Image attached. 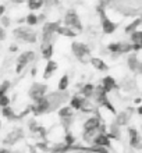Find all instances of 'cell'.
I'll use <instances>...</instances> for the list:
<instances>
[{
    "label": "cell",
    "instance_id": "obj_55",
    "mask_svg": "<svg viewBox=\"0 0 142 153\" xmlns=\"http://www.w3.org/2000/svg\"><path fill=\"white\" fill-rule=\"evenodd\" d=\"M31 75H32V76L36 75V68H35V67H33V68L31 70Z\"/></svg>",
    "mask_w": 142,
    "mask_h": 153
},
{
    "label": "cell",
    "instance_id": "obj_56",
    "mask_svg": "<svg viewBox=\"0 0 142 153\" xmlns=\"http://www.w3.org/2000/svg\"><path fill=\"white\" fill-rule=\"evenodd\" d=\"M0 129H1V120H0Z\"/></svg>",
    "mask_w": 142,
    "mask_h": 153
},
{
    "label": "cell",
    "instance_id": "obj_19",
    "mask_svg": "<svg viewBox=\"0 0 142 153\" xmlns=\"http://www.w3.org/2000/svg\"><path fill=\"white\" fill-rule=\"evenodd\" d=\"M114 116H116V118H114V124L117 125V127H124V125H128L131 116L127 113V111H120V113H116Z\"/></svg>",
    "mask_w": 142,
    "mask_h": 153
},
{
    "label": "cell",
    "instance_id": "obj_44",
    "mask_svg": "<svg viewBox=\"0 0 142 153\" xmlns=\"http://www.w3.org/2000/svg\"><path fill=\"white\" fill-rule=\"evenodd\" d=\"M54 4H57V0H43V6L46 7H52Z\"/></svg>",
    "mask_w": 142,
    "mask_h": 153
},
{
    "label": "cell",
    "instance_id": "obj_32",
    "mask_svg": "<svg viewBox=\"0 0 142 153\" xmlns=\"http://www.w3.org/2000/svg\"><path fill=\"white\" fill-rule=\"evenodd\" d=\"M68 85H70V76L67 75V74H64V75L59 79L57 91H68Z\"/></svg>",
    "mask_w": 142,
    "mask_h": 153
},
{
    "label": "cell",
    "instance_id": "obj_23",
    "mask_svg": "<svg viewBox=\"0 0 142 153\" xmlns=\"http://www.w3.org/2000/svg\"><path fill=\"white\" fill-rule=\"evenodd\" d=\"M81 95L84 99H88L89 100L91 97L94 96V91H95V85L92 84V82H86V84H84L81 86Z\"/></svg>",
    "mask_w": 142,
    "mask_h": 153
},
{
    "label": "cell",
    "instance_id": "obj_18",
    "mask_svg": "<svg viewBox=\"0 0 142 153\" xmlns=\"http://www.w3.org/2000/svg\"><path fill=\"white\" fill-rule=\"evenodd\" d=\"M89 63H91V65H92L95 70H97V71H102V73H105V71H107V70H109V65H107V63H106L105 60H102L100 57H91V59H89Z\"/></svg>",
    "mask_w": 142,
    "mask_h": 153
},
{
    "label": "cell",
    "instance_id": "obj_6",
    "mask_svg": "<svg viewBox=\"0 0 142 153\" xmlns=\"http://www.w3.org/2000/svg\"><path fill=\"white\" fill-rule=\"evenodd\" d=\"M59 25H60V21H49V22L43 24L42 32H41L42 33V45L41 46L53 43V39H54V35H56V29Z\"/></svg>",
    "mask_w": 142,
    "mask_h": 153
},
{
    "label": "cell",
    "instance_id": "obj_28",
    "mask_svg": "<svg viewBox=\"0 0 142 153\" xmlns=\"http://www.w3.org/2000/svg\"><path fill=\"white\" fill-rule=\"evenodd\" d=\"M106 135L109 137V139L112 141V139H120L121 138V132H120V127H117V125L114 124H112L109 127V131L106 132Z\"/></svg>",
    "mask_w": 142,
    "mask_h": 153
},
{
    "label": "cell",
    "instance_id": "obj_33",
    "mask_svg": "<svg viewBox=\"0 0 142 153\" xmlns=\"http://www.w3.org/2000/svg\"><path fill=\"white\" fill-rule=\"evenodd\" d=\"M75 142H77V138L74 135L71 131H65L64 134V138H63V143L67 146H74L75 145Z\"/></svg>",
    "mask_w": 142,
    "mask_h": 153
},
{
    "label": "cell",
    "instance_id": "obj_30",
    "mask_svg": "<svg viewBox=\"0 0 142 153\" xmlns=\"http://www.w3.org/2000/svg\"><path fill=\"white\" fill-rule=\"evenodd\" d=\"M1 114H3V117H6L7 120H18V116H17L16 111H14L13 107H10V106L1 107Z\"/></svg>",
    "mask_w": 142,
    "mask_h": 153
},
{
    "label": "cell",
    "instance_id": "obj_21",
    "mask_svg": "<svg viewBox=\"0 0 142 153\" xmlns=\"http://www.w3.org/2000/svg\"><path fill=\"white\" fill-rule=\"evenodd\" d=\"M84 97L80 96V95H74V96L70 97V107L73 109V111H80L82 107V103H84Z\"/></svg>",
    "mask_w": 142,
    "mask_h": 153
},
{
    "label": "cell",
    "instance_id": "obj_20",
    "mask_svg": "<svg viewBox=\"0 0 142 153\" xmlns=\"http://www.w3.org/2000/svg\"><path fill=\"white\" fill-rule=\"evenodd\" d=\"M31 31H32V29L29 28V27H17L16 29H13V35H14V38H16L17 40H22V42H24V39L27 38V35H28Z\"/></svg>",
    "mask_w": 142,
    "mask_h": 153
},
{
    "label": "cell",
    "instance_id": "obj_10",
    "mask_svg": "<svg viewBox=\"0 0 142 153\" xmlns=\"http://www.w3.org/2000/svg\"><path fill=\"white\" fill-rule=\"evenodd\" d=\"M48 91H49V88L46 84H43V82H33L28 91V96L31 100L35 102L45 96L46 93H48Z\"/></svg>",
    "mask_w": 142,
    "mask_h": 153
},
{
    "label": "cell",
    "instance_id": "obj_48",
    "mask_svg": "<svg viewBox=\"0 0 142 153\" xmlns=\"http://www.w3.org/2000/svg\"><path fill=\"white\" fill-rule=\"evenodd\" d=\"M121 0H106L105 3L106 4H116V3H120Z\"/></svg>",
    "mask_w": 142,
    "mask_h": 153
},
{
    "label": "cell",
    "instance_id": "obj_29",
    "mask_svg": "<svg viewBox=\"0 0 142 153\" xmlns=\"http://www.w3.org/2000/svg\"><path fill=\"white\" fill-rule=\"evenodd\" d=\"M57 114H59V117H60V120L61 118H67V117H74V111L73 109L70 107V106H61L60 109L57 110Z\"/></svg>",
    "mask_w": 142,
    "mask_h": 153
},
{
    "label": "cell",
    "instance_id": "obj_14",
    "mask_svg": "<svg viewBox=\"0 0 142 153\" xmlns=\"http://www.w3.org/2000/svg\"><path fill=\"white\" fill-rule=\"evenodd\" d=\"M102 124V118L100 116H91L89 118H86L84 125H82V129L84 131H92V129H97Z\"/></svg>",
    "mask_w": 142,
    "mask_h": 153
},
{
    "label": "cell",
    "instance_id": "obj_15",
    "mask_svg": "<svg viewBox=\"0 0 142 153\" xmlns=\"http://www.w3.org/2000/svg\"><path fill=\"white\" fill-rule=\"evenodd\" d=\"M102 88L105 89V92L109 95L112 91H114V89H118L120 86L117 85V82H116V79H114L112 75H106L102 78Z\"/></svg>",
    "mask_w": 142,
    "mask_h": 153
},
{
    "label": "cell",
    "instance_id": "obj_50",
    "mask_svg": "<svg viewBox=\"0 0 142 153\" xmlns=\"http://www.w3.org/2000/svg\"><path fill=\"white\" fill-rule=\"evenodd\" d=\"M17 50H18V46H17V45H11V46H10V52H17Z\"/></svg>",
    "mask_w": 142,
    "mask_h": 153
},
{
    "label": "cell",
    "instance_id": "obj_16",
    "mask_svg": "<svg viewBox=\"0 0 142 153\" xmlns=\"http://www.w3.org/2000/svg\"><path fill=\"white\" fill-rule=\"evenodd\" d=\"M28 127H29L31 134L39 135V137H42L43 139H46V128H45V127H41V125L36 123V120H35V118H31V120L28 121Z\"/></svg>",
    "mask_w": 142,
    "mask_h": 153
},
{
    "label": "cell",
    "instance_id": "obj_52",
    "mask_svg": "<svg viewBox=\"0 0 142 153\" xmlns=\"http://www.w3.org/2000/svg\"><path fill=\"white\" fill-rule=\"evenodd\" d=\"M28 149H29V153H36V148L35 146H29Z\"/></svg>",
    "mask_w": 142,
    "mask_h": 153
},
{
    "label": "cell",
    "instance_id": "obj_41",
    "mask_svg": "<svg viewBox=\"0 0 142 153\" xmlns=\"http://www.w3.org/2000/svg\"><path fill=\"white\" fill-rule=\"evenodd\" d=\"M10 96L7 95H1L0 96V107H7V106H10Z\"/></svg>",
    "mask_w": 142,
    "mask_h": 153
},
{
    "label": "cell",
    "instance_id": "obj_34",
    "mask_svg": "<svg viewBox=\"0 0 142 153\" xmlns=\"http://www.w3.org/2000/svg\"><path fill=\"white\" fill-rule=\"evenodd\" d=\"M97 129H92V131H84L82 132V141L85 142V143H92L94 141V138L97 135Z\"/></svg>",
    "mask_w": 142,
    "mask_h": 153
},
{
    "label": "cell",
    "instance_id": "obj_5",
    "mask_svg": "<svg viewBox=\"0 0 142 153\" xmlns=\"http://www.w3.org/2000/svg\"><path fill=\"white\" fill-rule=\"evenodd\" d=\"M63 21H64V27H68L70 29H73V31H75V32H81L82 31V22H81V18H80V16H78V13L74 10V8H70V10H67L64 14V18H63Z\"/></svg>",
    "mask_w": 142,
    "mask_h": 153
},
{
    "label": "cell",
    "instance_id": "obj_31",
    "mask_svg": "<svg viewBox=\"0 0 142 153\" xmlns=\"http://www.w3.org/2000/svg\"><path fill=\"white\" fill-rule=\"evenodd\" d=\"M27 6H28L29 11H36L43 7V0H27Z\"/></svg>",
    "mask_w": 142,
    "mask_h": 153
},
{
    "label": "cell",
    "instance_id": "obj_54",
    "mask_svg": "<svg viewBox=\"0 0 142 153\" xmlns=\"http://www.w3.org/2000/svg\"><path fill=\"white\" fill-rule=\"evenodd\" d=\"M11 1L16 4H21V3H24V1H27V0H11Z\"/></svg>",
    "mask_w": 142,
    "mask_h": 153
},
{
    "label": "cell",
    "instance_id": "obj_47",
    "mask_svg": "<svg viewBox=\"0 0 142 153\" xmlns=\"http://www.w3.org/2000/svg\"><path fill=\"white\" fill-rule=\"evenodd\" d=\"M46 20V14H39L38 16V22H43Z\"/></svg>",
    "mask_w": 142,
    "mask_h": 153
},
{
    "label": "cell",
    "instance_id": "obj_57",
    "mask_svg": "<svg viewBox=\"0 0 142 153\" xmlns=\"http://www.w3.org/2000/svg\"><path fill=\"white\" fill-rule=\"evenodd\" d=\"M16 153H20V152H16Z\"/></svg>",
    "mask_w": 142,
    "mask_h": 153
},
{
    "label": "cell",
    "instance_id": "obj_12",
    "mask_svg": "<svg viewBox=\"0 0 142 153\" xmlns=\"http://www.w3.org/2000/svg\"><path fill=\"white\" fill-rule=\"evenodd\" d=\"M127 65H128V68L135 74H141L142 71V63L141 60L138 59V54L137 53H132L131 52L127 57Z\"/></svg>",
    "mask_w": 142,
    "mask_h": 153
},
{
    "label": "cell",
    "instance_id": "obj_43",
    "mask_svg": "<svg viewBox=\"0 0 142 153\" xmlns=\"http://www.w3.org/2000/svg\"><path fill=\"white\" fill-rule=\"evenodd\" d=\"M0 22H1V28H7V27H10V24H11V21H10V18L6 16H3L1 18H0Z\"/></svg>",
    "mask_w": 142,
    "mask_h": 153
},
{
    "label": "cell",
    "instance_id": "obj_49",
    "mask_svg": "<svg viewBox=\"0 0 142 153\" xmlns=\"http://www.w3.org/2000/svg\"><path fill=\"white\" fill-rule=\"evenodd\" d=\"M0 153H13L8 148H0Z\"/></svg>",
    "mask_w": 142,
    "mask_h": 153
},
{
    "label": "cell",
    "instance_id": "obj_40",
    "mask_svg": "<svg viewBox=\"0 0 142 153\" xmlns=\"http://www.w3.org/2000/svg\"><path fill=\"white\" fill-rule=\"evenodd\" d=\"M36 40H38L36 32H35V31H31V32L27 35V38L24 39V42H25V43H35Z\"/></svg>",
    "mask_w": 142,
    "mask_h": 153
},
{
    "label": "cell",
    "instance_id": "obj_45",
    "mask_svg": "<svg viewBox=\"0 0 142 153\" xmlns=\"http://www.w3.org/2000/svg\"><path fill=\"white\" fill-rule=\"evenodd\" d=\"M6 39V31H4V28H1V27H0V42H1V40H4Z\"/></svg>",
    "mask_w": 142,
    "mask_h": 153
},
{
    "label": "cell",
    "instance_id": "obj_51",
    "mask_svg": "<svg viewBox=\"0 0 142 153\" xmlns=\"http://www.w3.org/2000/svg\"><path fill=\"white\" fill-rule=\"evenodd\" d=\"M141 102H142V99H141V97H135L134 103H135V105H137V106H139V105H141Z\"/></svg>",
    "mask_w": 142,
    "mask_h": 153
},
{
    "label": "cell",
    "instance_id": "obj_35",
    "mask_svg": "<svg viewBox=\"0 0 142 153\" xmlns=\"http://www.w3.org/2000/svg\"><path fill=\"white\" fill-rule=\"evenodd\" d=\"M130 43H142V31L137 29L130 33Z\"/></svg>",
    "mask_w": 142,
    "mask_h": 153
},
{
    "label": "cell",
    "instance_id": "obj_26",
    "mask_svg": "<svg viewBox=\"0 0 142 153\" xmlns=\"http://www.w3.org/2000/svg\"><path fill=\"white\" fill-rule=\"evenodd\" d=\"M70 150H73V146H67L61 142V143H54L53 146H50L49 152L50 153H67Z\"/></svg>",
    "mask_w": 142,
    "mask_h": 153
},
{
    "label": "cell",
    "instance_id": "obj_24",
    "mask_svg": "<svg viewBox=\"0 0 142 153\" xmlns=\"http://www.w3.org/2000/svg\"><path fill=\"white\" fill-rule=\"evenodd\" d=\"M41 52H42V59H45L46 61L52 60L53 53H54V45L49 43V45H45V46H41Z\"/></svg>",
    "mask_w": 142,
    "mask_h": 153
},
{
    "label": "cell",
    "instance_id": "obj_53",
    "mask_svg": "<svg viewBox=\"0 0 142 153\" xmlns=\"http://www.w3.org/2000/svg\"><path fill=\"white\" fill-rule=\"evenodd\" d=\"M137 113H138L139 116H141V114H142V106H141V105H139V106H137Z\"/></svg>",
    "mask_w": 142,
    "mask_h": 153
},
{
    "label": "cell",
    "instance_id": "obj_13",
    "mask_svg": "<svg viewBox=\"0 0 142 153\" xmlns=\"http://www.w3.org/2000/svg\"><path fill=\"white\" fill-rule=\"evenodd\" d=\"M92 145L97 146V148H105V149H112V141L109 139V137L106 134L97 132V135L94 138Z\"/></svg>",
    "mask_w": 142,
    "mask_h": 153
},
{
    "label": "cell",
    "instance_id": "obj_22",
    "mask_svg": "<svg viewBox=\"0 0 142 153\" xmlns=\"http://www.w3.org/2000/svg\"><path fill=\"white\" fill-rule=\"evenodd\" d=\"M56 35H60V36H65V38H77L78 33L73 29H70L68 27H64V25H59L56 29Z\"/></svg>",
    "mask_w": 142,
    "mask_h": 153
},
{
    "label": "cell",
    "instance_id": "obj_1",
    "mask_svg": "<svg viewBox=\"0 0 142 153\" xmlns=\"http://www.w3.org/2000/svg\"><path fill=\"white\" fill-rule=\"evenodd\" d=\"M70 95L68 91H54V92L46 93V99L49 102V111L48 113H53L57 111L61 106L65 105V102L70 100Z\"/></svg>",
    "mask_w": 142,
    "mask_h": 153
},
{
    "label": "cell",
    "instance_id": "obj_25",
    "mask_svg": "<svg viewBox=\"0 0 142 153\" xmlns=\"http://www.w3.org/2000/svg\"><path fill=\"white\" fill-rule=\"evenodd\" d=\"M107 50L114 59L117 56H121V42H112V43H109Z\"/></svg>",
    "mask_w": 142,
    "mask_h": 153
},
{
    "label": "cell",
    "instance_id": "obj_9",
    "mask_svg": "<svg viewBox=\"0 0 142 153\" xmlns=\"http://www.w3.org/2000/svg\"><path fill=\"white\" fill-rule=\"evenodd\" d=\"M35 60V52L33 50H25L24 53H21L18 59H17V65H16V73L17 74H21L22 70Z\"/></svg>",
    "mask_w": 142,
    "mask_h": 153
},
{
    "label": "cell",
    "instance_id": "obj_39",
    "mask_svg": "<svg viewBox=\"0 0 142 153\" xmlns=\"http://www.w3.org/2000/svg\"><path fill=\"white\" fill-rule=\"evenodd\" d=\"M10 86H11V82H10V81L8 79L3 81V82L0 84V96H1V95H7L8 91H10Z\"/></svg>",
    "mask_w": 142,
    "mask_h": 153
},
{
    "label": "cell",
    "instance_id": "obj_2",
    "mask_svg": "<svg viewBox=\"0 0 142 153\" xmlns=\"http://www.w3.org/2000/svg\"><path fill=\"white\" fill-rule=\"evenodd\" d=\"M96 13L97 16L100 17V25H102V31L105 35H112V33L116 32L117 29V24L113 22L110 20L107 14H106V3L105 1H100V3L96 6Z\"/></svg>",
    "mask_w": 142,
    "mask_h": 153
},
{
    "label": "cell",
    "instance_id": "obj_46",
    "mask_svg": "<svg viewBox=\"0 0 142 153\" xmlns=\"http://www.w3.org/2000/svg\"><path fill=\"white\" fill-rule=\"evenodd\" d=\"M4 13H6V6H4V4H0V18L4 16Z\"/></svg>",
    "mask_w": 142,
    "mask_h": 153
},
{
    "label": "cell",
    "instance_id": "obj_3",
    "mask_svg": "<svg viewBox=\"0 0 142 153\" xmlns=\"http://www.w3.org/2000/svg\"><path fill=\"white\" fill-rule=\"evenodd\" d=\"M71 52L75 56L77 60H80L82 64H88L91 59V48L86 43L78 42V40H73L71 43Z\"/></svg>",
    "mask_w": 142,
    "mask_h": 153
},
{
    "label": "cell",
    "instance_id": "obj_17",
    "mask_svg": "<svg viewBox=\"0 0 142 153\" xmlns=\"http://www.w3.org/2000/svg\"><path fill=\"white\" fill-rule=\"evenodd\" d=\"M57 68H59V65H57V61L54 60H48L46 61V65H45V70H43V79L48 81L53 76V74L57 71Z\"/></svg>",
    "mask_w": 142,
    "mask_h": 153
},
{
    "label": "cell",
    "instance_id": "obj_37",
    "mask_svg": "<svg viewBox=\"0 0 142 153\" xmlns=\"http://www.w3.org/2000/svg\"><path fill=\"white\" fill-rule=\"evenodd\" d=\"M80 111H82V113H92V111H96V109H95L94 105H92L88 99H85L84 103H82V107H81Z\"/></svg>",
    "mask_w": 142,
    "mask_h": 153
},
{
    "label": "cell",
    "instance_id": "obj_36",
    "mask_svg": "<svg viewBox=\"0 0 142 153\" xmlns=\"http://www.w3.org/2000/svg\"><path fill=\"white\" fill-rule=\"evenodd\" d=\"M25 22L28 24V27L31 28V27H35V25H38L39 22H38V16L36 14H33V13H29L28 16L24 18Z\"/></svg>",
    "mask_w": 142,
    "mask_h": 153
},
{
    "label": "cell",
    "instance_id": "obj_38",
    "mask_svg": "<svg viewBox=\"0 0 142 153\" xmlns=\"http://www.w3.org/2000/svg\"><path fill=\"white\" fill-rule=\"evenodd\" d=\"M35 148H36V150L49 152V149H50V145H49V141H48V139H43V141H38L36 143H35Z\"/></svg>",
    "mask_w": 142,
    "mask_h": 153
},
{
    "label": "cell",
    "instance_id": "obj_8",
    "mask_svg": "<svg viewBox=\"0 0 142 153\" xmlns=\"http://www.w3.org/2000/svg\"><path fill=\"white\" fill-rule=\"evenodd\" d=\"M29 113H32L35 117L38 116H43V114H48L49 111V102L46 99V95L41 99H38L32 103V105H29Z\"/></svg>",
    "mask_w": 142,
    "mask_h": 153
},
{
    "label": "cell",
    "instance_id": "obj_11",
    "mask_svg": "<svg viewBox=\"0 0 142 153\" xmlns=\"http://www.w3.org/2000/svg\"><path fill=\"white\" fill-rule=\"evenodd\" d=\"M128 137H130V146L135 150H139L142 148V138L139 135L138 129L135 127H128Z\"/></svg>",
    "mask_w": 142,
    "mask_h": 153
},
{
    "label": "cell",
    "instance_id": "obj_4",
    "mask_svg": "<svg viewBox=\"0 0 142 153\" xmlns=\"http://www.w3.org/2000/svg\"><path fill=\"white\" fill-rule=\"evenodd\" d=\"M95 99V102H96L97 106H100V107H105L106 110H109L110 113L116 114L117 113V110L114 109L113 103L109 100V96H107V93L105 92V89L102 88V85H97V86H95V91H94V96H92Z\"/></svg>",
    "mask_w": 142,
    "mask_h": 153
},
{
    "label": "cell",
    "instance_id": "obj_27",
    "mask_svg": "<svg viewBox=\"0 0 142 153\" xmlns=\"http://www.w3.org/2000/svg\"><path fill=\"white\" fill-rule=\"evenodd\" d=\"M142 24V18H139V17H137V18H134V20L131 21L130 24L127 25L126 28H124V32L128 33L130 35L131 32H134V31H137V29H139V27H141Z\"/></svg>",
    "mask_w": 142,
    "mask_h": 153
},
{
    "label": "cell",
    "instance_id": "obj_42",
    "mask_svg": "<svg viewBox=\"0 0 142 153\" xmlns=\"http://www.w3.org/2000/svg\"><path fill=\"white\" fill-rule=\"evenodd\" d=\"M132 50H131L130 42H121V54H130Z\"/></svg>",
    "mask_w": 142,
    "mask_h": 153
},
{
    "label": "cell",
    "instance_id": "obj_7",
    "mask_svg": "<svg viewBox=\"0 0 142 153\" xmlns=\"http://www.w3.org/2000/svg\"><path fill=\"white\" fill-rule=\"evenodd\" d=\"M24 137H25L24 129L21 128V127H16V128H13L10 132H7V135H6L3 139V143L10 148V146H14L20 141H22Z\"/></svg>",
    "mask_w": 142,
    "mask_h": 153
}]
</instances>
